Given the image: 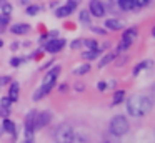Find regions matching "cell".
Returning a JSON list of instances; mask_svg holds the SVG:
<instances>
[{
	"instance_id": "cell-1",
	"label": "cell",
	"mask_w": 155,
	"mask_h": 143,
	"mask_svg": "<svg viewBox=\"0 0 155 143\" xmlns=\"http://www.w3.org/2000/svg\"><path fill=\"white\" fill-rule=\"evenodd\" d=\"M152 105H153V102H152L148 96L134 95V96H130V98L127 100V112H128V115H132V116L137 118V116L147 115V113L152 110Z\"/></svg>"
},
{
	"instance_id": "cell-2",
	"label": "cell",
	"mask_w": 155,
	"mask_h": 143,
	"mask_svg": "<svg viewBox=\"0 0 155 143\" xmlns=\"http://www.w3.org/2000/svg\"><path fill=\"white\" fill-rule=\"evenodd\" d=\"M60 67H54V68L50 70V72H47V75L44 76V83H42V86L35 92V95H34V100L35 102H38L40 98H44L45 95H48V92H50L52 88L55 86V83H57V78H58V75H60Z\"/></svg>"
},
{
	"instance_id": "cell-3",
	"label": "cell",
	"mask_w": 155,
	"mask_h": 143,
	"mask_svg": "<svg viewBox=\"0 0 155 143\" xmlns=\"http://www.w3.org/2000/svg\"><path fill=\"white\" fill-rule=\"evenodd\" d=\"M128 130H130V123H128V120L124 115H117L112 118L110 133L114 136H124L125 133H128Z\"/></svg>"
},
{
	"instance_id": "cell-4",
	"label": "cell",
	"mask_w": 155,
	"mask_h": 143,
	"mask_svg": "<svg viewBox=\"0 0 155 143\" xmlns=\"http://www.w3.org/2000/svg\"><path fill=\"white\" fill-rule=\"evenodd\" d=\"M74 136H75L74 128L70 125H67V123L60 125L55 130V140H57V143H72L74 141Z\"/></svg>"
},
{
	"instance_id": "cell-5",
	"label": "cell",
	"mask_w": 155,
	"mask_h": 143,
	"mask_svg": "<svg viewBox=\"0 0 155 143\" xmlns=\"http://www.w3.org/2000/svg\"><path fill=\"white\" fill-rule=\"evenodd\" d=\"M52 120V115L50 112H42V113H35V120H34V128L38 130V128H44L50 123Z\"/></svg>"
},
{
	"instance_id": "cell-6",
	"label": "cell",
	"mask_w": 155,
	"mask_h": 143,
	"mask_svg": "<svg viewBox=\"0 0 155 143\" xmlns=\"http://www.w3.org/2000/svg\"><path fill=\"white\" fill-rule=\"evenodd\" d=\"M88 12H90L94 17L100 18V17L105 15V7H104V3H102L100 0H90V3H88Z\"/></svg>"
},
{
	"instance_id": "cell-7",
	"label": "cell",
	"mask_w": 155,
	"mask_h": 143,
	"mask_svg": "<svg viewBox=\"0 0 155 143\" xmlns=\"http://www.w3.org/2000/svg\"><path fill=\"white\" fill-rule=\"evenodd\" d=\"M64 47H65V40H62V38H55V40H50V42L45 43V50L48 53H57Z\"/></svg>"
},
{
	"instance_id": "cell-8",
	"label": "cell",
	"mask_w": 155,
	"mask_h": 143,
	"mask_svg": "<svg viewBox=\"0 0 155 143\" xmlns=\"http://www.w3.org/2000/svg\"><path fill=\"white\" fill-rule=\"evenodd\" d=\"M122 40H124L125 43H128V45H132V43L137 40V28H135V27H132V28L125 30L124 35H122Z\"/></svg>"
},
{
	"instance_id": "cell-9",
	"label": "cell",
	"mask_w": 155,
	"mask_h": 143,
	"mask_svg": "<svg viewBox=\"0 0 155 143\" xmlns=\"http://www.w3.org/2000/svg\"><path fill=\"white\" fill-rule=\"evenodd\" d=\"M28 30H30V25H27V23H15L10 27V32L15 35H25Z\"/></svg>"
},
{
	"instance_id": "cell-10",
	"label": "cell",
	"mask_w": 155,
	"mask_h": 143,
	"mask_svg": "<svg viewBox=\"0 0 155 143\" xmlns=\"http://www.w3.org/2000/svg\"><path fill=\"white\" fill-rule=\"evenodd\" d=\"M105 28H108V30H122L124 28V22H120V20H117V18H108V20H105Z\"/></svg>"
},
{
	"instance_id": "cell-11",
	"label": "cell",
	"mask_w": 155,
	"mask_h": 143,
	"mask_svg": "<svg viewBox=\"0 0 155 143\" xmlns=\"http://www.w3.org/2000/svg\"><path fill=\"white\" fill-rule=\"evenodd\" d=\"M18 92H20V86H18V83H12L10 85V90H8V98L12 100V102H17L18 100Z\"/></svg>"
},
{
	"instance_id": "cell-12",
	"label": "cell",
	"mask_w": 155,
	"mask_h": 143,
	"mask_svg": "<svg viewBox=\"0 0 155 143\" xmlns=\"http://www.w3.org/2000/svg\"><path fill=\"white\" fill-rule=\"evenodd\" d=\"M72 12H74V10H72L68 5H65V7H60V8L55 10V15H57L58 18H64V17H68Z\"/></svg>"
},
{
	"instance_id": "cell-13",
	"label": "cell",
	"mask_w": 155,
	"mask_h": 143,
	"mask_svg": "<svg viewBox=\"0 0 155 143\" xmlns=\"http://www.w3.org/2000/svg\"><path fill=\"white\" fill-rule=\"evenodd\" d=\"M125 98V92L124 90H117V92L114 93V100H112V105H120L122 102H124Z\"/></svg>"
},
{
	"instance_id": "cell-14",
	"label": "cell",
	"mask_w": 155,
	"mask_h": 143,
	"mask_svg": "<svg viewBox=\"0 0 155 143\" xmlns=\"http://www.w3.org/2000/svg\"><path fill=\"white\" fill-rule=\"evenodd\" d=\"M118 5H120L122 10H134L137 7L134 0H118Z\"/></svg>"
},
{
	"instance_id": "cell-15",
	"label": "cell",
	"mask_w": 155,
	"mask_h": 143,
	"mask_svg": "<svg viewBox=\"0 0 155 143\" xmlns=\"http://www.w3.org/2000/svg\"><path fill=\"white\" fill-rule=\"evenodd\" d=\"M150 65H152V62H150V60H143V62H140V63H138V65L134 68V75L137 76L138 73L142 72V70H145L147 67H150Z\"/></svg>"
},
{
	"instance_id": "cell-16",
	"label": "cell",
	"mask_w": 155,
	"mask_h": 143,
	"mask_svg": "<svg viewBox=\"0 0 155 143\" xmlns=\"http://www.w3.org/2000/svg\"><path fill=\"white\" fill-rule=\"evenodd\" d=\"M114 58H115V53H107V55L98 62V68H104L105 65H108L110 62H114Z\"/></svg>"
},
{
	"instance_id": "cell-17",
	"label": "cell",
	"mask_w": 155,
	"mask_h": 143,
	"mask_svg": "<svg viewBox=\"0 0 155 143\" xmlns=\"http://www.w3.org/2000/svg\"><path fill=\"white\" fill-rule=\"evenodd\" d=\"M4 132L7 133H15V125L8 118H4Z\"/></svg>"
},
{
	"instance_id": "cell-18",
	"label": "cell",
	"mask_w": 155,
	"mask_h": 143,
	"mask_svg": "<svg viewBox=\"0 0 155 143\" xmlns=\"http://www.w3.org/2000/svg\"><path fill=\"white\" fill-rule=\"evenodd\" d=\"M98 53H100V50H87V52L84 53V58L85 60H95L98 57Z\"/></svg>"
},
{
	"instance_id": "cell-19",
	"label": "cell",
	"mask_w": 155,
	"mask_h": 143,
	"mask_svg": "<svg viewBox=\"0 0 155 143\" xmlns=\"http://www.w3.org/2000/svg\"><path fill=\"white\" fill-rule=\"evenodd\" d=\"M88 70H90V65H88V63H84V65H78L77 68L74 70V73L75 75H84V73H87Z\"/></svg>"
},
{
	"instance_id": "cell-20",
	"label": "cell",
	"mask_w": 155,
	"mask_h": 143,
	"mask_svg": "<svg viewBox=\"0 0 155 143\" xmlns=\"http://www.w3.org/2000/svg\"><path fill=\"white\" fill-rule=\"evenodd\" d=\"M84 45L87 47L88 50H97L98 48V42H97V40H92V38L84 40Z\"/></svg>"
},
{
	"instance_id": "cell-21",
	"label": "cell",
	"mask_w": 155,
	"mask_h": 143,
	"mask_svg": "<svg viewBox=\"0 0 155 143\" xmlns=\"http://www.w3.org/2000/svg\"><path fill=\"white\" fill-rule=\"evenodd\" d=\"M8 22H10V17H8V15H2V17H0V32H4V30L7 28Z\"/></svg>"
},
{
	"instance_id": "cell-22",
	"label": "cell",
	"mask_w": 155,
	"mask_h": 143,
	"mask_svg": "<svg viewBox=\"0 0 155 143\" xmlns=\"http://www.w3.org/2000/svg\"><path fill=\"white\" fill-rule=\"evenodd\" d=\"M80 22L85 23V25H88V23H90V17H88L87 10H82V12H80Z\"/></svg>"
},
{
	"instance_id": "cell-23",
	"label": "cell",
	"mask_w": 155,
	"mask_h": 143,
	"mask_svg": "<svg viewBox=\"0 0 155 143\" xmlns=\"http://www.w3.org/2000/svg\"><path fill=\"white\" fill-rule=\"evenodd\" d=\"M0 8H2V12H4V15H8V17H10V13H12V5H10V3L4 2V5L0 7Z\"/></svg>"
},
{
	"instance_id": "cell-24",
	"label": "cell",
	"mask_w": 155,
	"mask_h": 143,
	"mask_svg": "<svg viewBox=\"0 0 155 143\" xmlns=\"http://www.w3.org/2000/svg\"><path fill=\"white\" fill-rule=\"evenodd\" d=\"M38 10H40V8H38L37 5H30V7H27V10H25V12H27V15L32 17V15H37Z\"/></svg>"
},
{
	"instance_id": "cell-25",
	"label": "cell",
	"mask_w": 155,
	"mask_h": 143,
	"mask_svg": "<svg viewBox=\"0 0 155 143\" xmlns=\"http://www.w3.org/2000/svg\"><path fill=\"white\" fill-rule=\"evenodd\" d=\"M10 103H12V100L8 98V96L0 100V106H2V108H10Z\"/></svg>"
},
{
	"instance_id": "cell-26",
	"label": "cell",
	"mask_w": 155,
	"mask_h": 143,
	"mask_svg": "<svg viewBox=\"0 0 155 143\" xmlns=\"http://www.w3.org/2000/svg\"><path fill=\"white\" fill-rule=\"evenodd\" d=\"M78 2H80V0H68V7H70L72 10H75L78 5Z\"/></svg>"
},
{
	"instance_id": "cell-27",
	"label": "cell",
	"mask_w": 155,
	"mask_h": 143,
	"mask_svg": "<svg viewBox=\"0 0 155 143\" xmlns=\"http://www.w3.org/2000/svg\"><path fill=\"white\" fill-rule=\"evenodd\" d=\"M134 2H135V5H137V7H145L150 0H134Z\"/></svg>"
},
{
	"instance_id": "cell-28",
	"label": "cell",
	"mask_w": 155,
	"mask_h": 143,
	"mask_svg": "<svg viewBox=\"0 0 155 143\" xmlns=\"http://www.w3.org/2000/svg\"><path fill=\"white\" fill-rule=\"evenodd\" d=\"M20 63H22L20 58H12V60H10V65H12V67H18Z\"/></svg>"
},
{
	"instance_id": "cell-29",
	"label": "cell",
	"mask_w": 155,
	"mask_h": 143,
	"mask_svg": "<svg viewBox=\"0 0 155 143\" xmlns=\"http://www.w3.org/2000/svg\"><path fill=\"white\" fill-rule=\"evenodd\" d=\"M10 82V76H0V85H7Z\"/></svg>"
},
{
	"instance_id": "cell-30",
	"label": "cell",
	"mask_w": 155,
	"mask_h": 143,
	"mask_svg": "<svg viewBox=\"0 0 155 143\" xmlns=\"http://www.w3.org/2000/svg\"><path fill=\"white\" fill-rule=\"evenodd\" d=\"M92 32H95V33H100V35H105V30L104 28H98V27H94V28H92Z\"/></svg>"
},
{
	"instance_id": "cell-31",
	"label": "cell",
	"mask_w": 155,
	"mask_h": 143,
	"mask_svg": "<svg viewBox=\"0 0 155 143\" xmlns=\"http://www.w3.org/2000/svg\"><path fill=\"white\" fill-rule=\"evenodd\" d=\"M82 43H84V42H82V40H75V42H74V43H72V45H70V47H72V48H78V47H80V45H82Z\"/></svg>"
},
{
	"instance_id": "cell-32",
	"label": "cell",
	"mask_w": 155,
	"mask_h": 143,
	"mask_svg": "<svg viewBox=\"0 0 155 143\" xmlns=\"http://www.w3.org/2000/svg\"><path fill=\"white\" fill-rule=\"evenodd\" d=\"M8 112H10L8 108H2V106H0V115H2V116H7Z\"/></svg>"
},
{
	"instance_id": "cell-33",
	"label": "cell",
	"mask_w": 155,
	"mask_h": 143,
	"mask_svg": "<svg viewBox=\"0 0 155 143\" xmlns=\"http://www.w3.org/2000/svg\"><path fill=\"white\" fill-rule=\"evenodd\" d=\"M105 88H107V83H105V82H98V90H100V92H104Z\"/></svg>"
},
{
	"instance_id": "cell-34",
	"label": "cell",
	"mask_w": 155,
	"mask_h": 143,
	"mask_svg": "<svg viewBox=\"0 0 155 143\" xmlns=\"http://www.w3.org/2000/svg\"><path fill=\"white\" fill-rule=\"evenodd\" d=\"M152 35H153V37H155V27H153V30H152Z\"/></svg>"
},
{
	"instance_id": "cell-35",
	"label": "cell",
	"mask_w": 155,
	"mask_h": 143,
	"mask_svg": "<svg viewBox=\"0 0 155 143\" xmlns=\"http://www.w3.org/2000/svg\"><path fill=\"white\" fill-rule=\"evenodd\" d=\"M4 2H5V0H0V7H2V5H4Z\"/></svg>"
},
{
	"instance_id": "cell-36",
	"label": "cell",
	"mask_w": 155,
	"mask_h": 143,
	"mask_svg": "<svg viewBox=\"0 0 155 143\" xmlns=\"http://www.w3.org/2000/svg\"><path fill=\"white\" fill-rule=\"evenodd\" d=\"M2 45H4V42H2V40H0V47H2Z\"/></svg>"
},
{
	"instance_id": "cell-37",
	"label": "cell",
	"mask_w": 155,
	"mask_h": 143,
	"mask_svg": "<svg viewBox=\"0 0 155 143\" xmlns=\"http://www.w3.org/2000/svg\"><path fill=\"white\" fill-rule=\"evenodd\" d=\"M22 2H24V3H27V2H28V0H22Z\"/></svg>"
},
{
	"instance_id": "cell-38",
	"label": "cell",
	"mask_w": 155,
	"mask_h": 143,
	"mask_svg": "<svg viewBox=\"0 0 155 143\" xmlns=\"http://www.w3.org/2000/svg\"><path fill=\"white\" fill-rule=\"evenodd\" d=\"M24 143H30V141H27V140H25V141H24Z\"/></svg>"
},
{
	"instance_id": "cell-39",
	"label": "cell",
	"mask_w": 155,
	"mask_h": 143,
	"mask_svg": "<svg viewBox=\"0 0 155 143\" xmlns=\"http://www.w3.org/2000/svg\"><path fill=\"white\" fill-rule=\"evenodd\" d=\"M0 135H2V130H0Z\"/></svg>"
}]
</instances>
